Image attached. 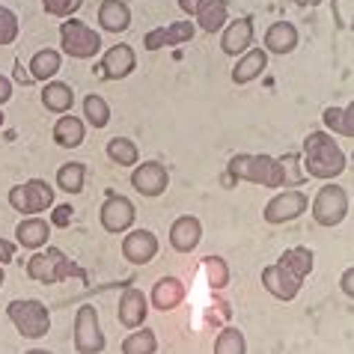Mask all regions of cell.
<instances>
[{
	"instance_id": "cell-1",
	"label": "cell",
	"mask_w": 354,
	"mask_h": 354,
	"mask_svg": "<svg viewBox=\"0 0 354 354\" xmlns=\"http://www.w3.org/2000/svg\"><path fill=\"white\" fill-rule=\"evenodd\" d=\"M301 167L313 179H337L346 170V152L339 149L330 131H310L304 137Z\"/></svg>"
},
{
	"instance_id": "cell-2",
	"label": "cell",
	"mask_w": 354,
	"mask_h": 354,
	"mask_svg": "<svg viewBox=\"0 0 354 354\" xmlns=\"http://www.w3.org/2000/svg\"><path fill=\"white\" fill-rule=\"evenodd\" d=\"M226 173L232 179H244L262 188H286V173H283V161L274 155H232L226 164Z\"/></svg>"
},
{
	"instance_id": "cell-3",
	"label": "cell",
	"mask_w": 354,
	"mask_h": 354,
	"mask_svg": "<svg viewBox=\"0 0 354 354\" xmlns=\"http://www.w3.org/2000/svg\"><path fill=\"white\" fill-rule=\"evenodd\" d=\"M6 319L12 322L18 337L24 339H42L51 330V313L36 298H15L6 304Z\"/></svg>"
},
{
	"instance_id": "cell-4",
	"label": "cell",
	"mask_w": 354,
	"mask_h": 354,
	"mask_svg": "<svg viewBox=\"0 0 354 354\" xmlns=\"http://www.w3.org/2000/svg\"><path fill=\"white\" fill-rule=\"evenodd\" d=\"M102 51V33H95L81 18H66L60 24V54L72 60H93Z\"/></svg>"
},
{
	"instance_id": "cell-5",
	"label": "cell",
	"mask_w": 354,
	"mask_h": 354,
	"mask_svg": "<svg viewBox=\"0 0 354 354\" xmlns=\"http://www.w3.org/2000/svg\"><path fill=\"white\" fill-rule=\"evenodd\" d=\"M310 212H313V221L319 226L333 230V226H339L348 218V191L337 182H324L316 191V196H313Z\"/></svg>"
},
{
	"instance_id": "cell-6",
	"label": "cell",
	"mask_w": 354,
	"mask_h": 354,
	"mask_svg": "<svg viewBox=\"0 0 354 354\" xmlns=\"http://www.w3.org/2000/svg\"><path fill=\"white\" fill-rule=\"evenodd\" d=\"M6 200H9V205H12L18 214H21V218L51 212V205H54V185L45 182V179H27L21 185H12Z\"/></svg>"
},
{
	"instance_id": "cell-7",
	"label": "cell",
	"mask_w": 354,
	"mask_h": 354,
	"mask_svg": "<svg viewBox=\"0 0 354 354\" xmlns=\"http://www.w3.org/2000/svg\"><path fill=\"white\" fill-rule=\"evenodd\" d=\"M107 337L98 324V310L93 304H81L75 313V351L77 354H102Z\"/></svg>"
},
{
	"instance_id": "cell-8",
	"label": "cell",
	"mask_w": 354,
	"mask_h": 354,
	"mask_svg": "<svg viewBox=\"0 0 354 354\" xmlns=\"http://www.w3.org/2000/svg\"><path fill=\"white\" fill-rule=\"evenodd\" d=\"M310 209V196L298 191V188H283L265 203L262 209V221L271 223V226H280V223H289V221H298L304 212Z\"/></svg>"
},
{
	"instance_id": "cell-9",
	"label": "cell",
	"mask_w": 354,
	"mask_h": 354,
	"mask_svg": "<svg viewBox=\"0 0 354 354\" xmlns=\"http://www.w3.org/2000/svg\"><path fill=\"white\" fill-rule=\"evenodd\" d=\"M68 274H77V268L63 257V250H57V248H48V253L36 250L33 257L27 259V277L36 283H45V286L68 277Z\"/></svg>"
},
{
	"instance_id": "cell-10",
	"label": "cell",
	"mask_w": 354,
	"mask_h": 354,
	"mask_svg": "<svg viewBox=\"0 0 354 354\" xmlns=\"http://www.w3.org/2000/svg\"><path fill=\"white\" fill-rule=\"evenodd\" d=\"M98 221H102L104 226V232H111V235H125L134 226L137 221V209H134V203L129 200V196H107V200L102 203V212H98Z\"/></svg>"
},
{
	"instance_id": "cell-11",
	"label": "cell",
	"mask_w": 354,
	"mask_h": 354,
	"mask_svg": "<svg viewBox=\"0 0 354 354\" xmlns=\"http://www.w3.org/2000/svg\"><path fill=\"white\" fill-rule=\"evenodd\" d=\"M158 250H161V244L152 230H129L122 239V259L129 265H137V268L155 262Z\"/></svg>"
},
{
	"instance_id": "cell-12",
	"label": "cell",
	"mask_w": 354,
	"mask_h": 354,
	"mask_svg": "<svg viewBox=\"0 0 354 354\" xmlns=\"http://www.w3.org/2000/svg\"><path fill=\"white\" fill-rule=\"evenodd\" d=\"M131 188L140 196L155 200V196L167 194V188H170V173H167V167L161 161H143L131 173Z\"/></svg>"
},
{
	"instance_id": "cell-13",
	"label": "cell",
	"mask_w": 354,
	"mask_h": 354,
	"mask_svg": "<svg viewBox=\"0 0 354 354\" xmlns=\"http://www.w3.org/2000/svg\"><path fill=\"white\" fill-rule=\"evenodd\" d=\"M253 39H257V33H253V15H241L223 27L221 51L226 57H235V60H239L241 54H248L253 48Z\"/></svg>"
},
{
	"instance_id": "cell-14",
	"label": "cell",
	"mask_w": 354,
	"mask_h": 354,
	"mask_svg": "<svg viewBox=\"0 0 354 354\" xmlns=\"http://www.w3.org/2000/svg\"><path fill=\"white\" fill-rule=\"evenodd\" d=\"M301 286H304V280H298L295 274H289L286 268H280L277 262L274 265H265L262 268V289L271 295V298H277V301H295L301 295Z\"/></svg>"
},
{
	"instance_id": "cell-15",
	"label": "cell",
	"mask_w": 354,
	"mask_h": 354,
	"mask_svg": "<svg viewBox=\"0 0 354 354\" xmlns=\"http://www.w3.org/2000/svg\"><path fill=\"white\" fill-rule=\"evenodd\" d=\"M146 316H149V295H143L140 289L129 286L120 295V307H116V319H120L122 328L137 330L143 328Z\"/></svg>"
},
{
	"instance_id": "cell-16",
	"label": "cell",
	"mask_w": 354,
	"mask_h": 354,
	"mask_svg": "<svg viewBox=\"0 0 354 354\" xmlns=\"http://www.w3.org/2000/svg\"><path fill=\"white\" fill-rule=\"evenodd\" d=\"M137 68V51L129 42H116L104 51L102 57V72L107 81H122Z\"/></svg>"
},
{
	"instance_id": "cell-17",
	"label": "cell",
	"mask_w": 354,
	"mask_h": 354,
	"mask_svg": "<svg viewBox=\"0 0 354 354\" xmlns=\"http://www.w3.org/2000/svg\"><path fill=\"white\" fill-rule=\"evenodd\" d=\"M170 248L176 253H191L200 248V241H203V223L200 218H194V214H179V218L173 221L170 226Z\"/></svg>"
},
{
	"instance_id": "cell-18",
	"label": "cell",
	"mask_w": 354,
	"mask_h": 354,
	"mask_svg": "<svg viewBox=\"0 0 354 354\" xmlns=\"http://www.w3.org/2000/svg\"><path fill=\"white\" fill-rule=\"evenodd\" d=\"M185 295H188L185 292V283L179 277H173V274H167V277L155 280V286L149 289V304L158 313H173L185 304Z\"/></svg>"
},
{
	"instance_id": "cell-19",
	"label": "cell",
	"mask_w": 354,
	"mask_h": 354,
	"mask_svg": "<svg viewBox=\"0 0 354 354\" xmlns=\"http://www.w3.org/2000/svg\"><path fill=\"white\" fill-rule=\"evenodd\" d=\"M298 42H301V33H298V27H295L292 21H274L262 36V48L268 54H274V57L292 54L295 48H298Z\"/></svg>"
},
{
	"instance_id": "cell-20",
	"label": "cell",
	"mask_w": 354,
	"mask_h": 354,
	"mask_svg": "<svg viewBox=\"0 0 354 354\" xmlns=\"http://www.w3.org/2000/svg\"><path fill=\"white\" fill-rule=\"evenodd\" d=\"M51 230L54 226L48 223L39 214H30V218H21V223L15 226V244H21L24 250H42L51 241Z\"/></svg>"
},
{
	"instance_id": "cell-21",
	"label": "cell",
	"mask_w": 354,
	"mask_h": 354,
	"mask_svg": "<svg viewBox=\"0 0 354 354\" xmlns=\"http://www.w3.org/2000/svg\"><path fill=\"white\" fill-rule=\"evenodd\" d=\"M268 60H271V54L265 51V48H250L248 54H241L239 60H235L232 66V84H253L259 75H265V68H268Z\"/></svg>"
},
{
	"instance_id": "cell-22",
	"label": "cell",
	"mask_w": 354,
	"mask_h": 354,
	"mask_svg": "<svg viewBox=\"0 0 354 354\" xmlns=\"http://www.w3.org/2000/svg\"><path fill=\"white\" fill-rule=\"evenodd\" d=\"M95 18L104 33H125L131 27V6L125 0H102Z\"/></svg>"
},
{
	"instance_id": "cell-23",
	"label": "cell",
	"mask_w": 354,
	"mask_h": 354,
	"mask_svg": "<svg viewBox=\"0 0 354 354\" xmlns=\"http://www.w3.org/2000/svg\"><path fill=\"white\" fill-rule=\"evenodd\" d=\"M226 21H230V6H226V0H203L200 9H196L194 15V24L196 30L203 33H221Z\"/></svg>"
},
{
	"instance_id": "cell-24",
	"label": "cell",
	"mask_w": 354,
	"mask_h": 354,
	"mask_svg": "<svg viewBox=\"0 0 354 354\" xmlns=\"http://www.w3.org/2000/svg\"><path fill=\"white\" fill-rule=\"evenodd\" d=\"M86 137V122L75 113H63L60 120L54 122V143L63 146V149H77Z\"/></svg>"
},
{
	"instance_id": "cell-25",
	"label": "cell",
	"mask_w": 354,
	"mask_h": 354,
	"mask_svg": "<svg viewBox=\"0 0 354 354\" xmlns=\"http://www.w3.org/2000/svg\"><path fill=\"white\" fill-rule=\"evenodd\" d=\"M42 104H45L48 113H57V116L72 113V107H75V90L66 81H48L42 86Z\"/></svg>"
},
{
	"instance_id": "cell-26",
	"label": "cell",
	"mask_w": 354,
	"mask_h": 354,
	"mask_svg": "<svg viewBox=\"0 0 354 354\" xmlns=\"http://www.w3.org/2000/svg\"><path fill=\"white\" fill-rule=\"evenodd\" d=\"M277 265L280 268H286L289 274H295L298 280H307L313 274V268H316V253H313L310 248H304V244H298V248L283 250Z\"/></svg>"
},
{
	"instance_id": "cell-27",
	"label": "cell",
	"mask_w": 354,
	"mask_h": 354,
	"mask_svg": "<svg viewBox=\"0 0 354 354\" xmlns=\"http://www.w3.org/2000/svg\"><path fill=\"white\" fill-rule=\"evenodd\" d=\"M60 66H63V54L54 51V48H42V51H36L30 57V77L36 84H48L57 77Z\"/></svg>"
},
{
	"instance_id": "cell-28",
	"label": "cell",
	"mask_w": 354,
	"mask_h": 354,
	"mask_svg": "<svg viewBox=\"0 0 354 354\" xmlns=\"http://www.w3.org/2000/svg\"><path fill=\"white\" fill-rule=\"evenodd\" d=\"M54 179H57V188L63 194L77 196L86 185V164L84 161H66V164H60V170H57Z\"/></svg>"
},
{
	"instance_id": "cell-29",
	"label": "cell",
	"mask_w": 354,
	"mask_h": 354,
	"mask_svg": "<svg viewBox=\"0 0 354 354\" xmlns=\"http://www.w3.org/2000/svg\"><path fill=\"white\" fill-rule=\"evenodd\" d=\"M324 129L342 137H354V102H348L346 107H324L322 113Z\"/></svg>"
},
{
	"instance_id": "cell-30",
	"label": "cell",
	"mask_w": 354,
	"mask_h": 354,
	"mask_svg": "<svg viewBox=\"0 0 354 354\" xmlns=\"http://www.w3.org/2000/svg\"><path fill=\"white\" fill-rule=\"evenodd\" d=\"M81 120L86 125H93L95 131L107 129V125H111V104H107V98L98 95V93L84 95V116H81Z\"/></svg>"
},
{
	"instance_id": "cell-31",
	"label": "cell",
	"mask_w": 354,
	"mask_h": 354,
	"mask_svg": "<svg viewBox=\"0 0 354 354\" xmlns=\"http://www.w3.org/2000/svg\"><path fill=\"white\" fill-rule=\"evenodd\" d=\"M107 158L120 167H137L140 164V149L131 137H111L107 140Z\"/></svg>"
},
{
	"instance_id": "cell-32",
	"label": "cell",
	"mask_w": 354,
	"mask_h": 354,
	"mask_svg": "<svg viewBox=\"0 0 354 354\" xmlns=\"http://www.w3.org/2000/svg\"><path fill=\"white\" fill-rule=\"evenodd\" d=\"M122 354H155L158 351V337H155V330L152 328H137V330H131L129 337L122 339V348H120Z\"/></svg>"
},
{
	"instance_id": "cell-33",
	"label": "cell",
	"mask_w": 354,
	"mask_h": 354,
	"mask_svg": "<svg viewBox=\"0 0 354 354\" xmlns=\"http://www.w3.org/2000/svg\"><path fill=\"white\" fill-rule=\"evenodd\" d=\"M214 354H248V337L241 328H223L214 337Z\"/></svg>"
},
{
	"instance_id": "cell-34",
	"label": "cell",
	"mask_w": 354,
	"mask_h": 354,
	"mask_svg": "<svg viewBox=\"0 0 354 354\" xmlns=\"http://www.w3.org/2000/svg\"><path fill=\"white\" fill-rule=\"evenodd\" d=\"M203 271H205V280L214 292H221L230 286V265H226L223 257H205L203 259Z\"/></svg>"
},
{
	"instance_id": "cell-35",
	"label": "cell",
	"mask_w": 354,
	"mask_h": 354,
	"mask_svg": "<svg viewBox=\"0 0 354 354\" xmlns=\"http://www.w3.org/2000/svg\"><path fill=\"white\" fill-rule=\"evenodd\" d=\"M194 36H196V24L191 21V18H179V21L167 24V48L185 45V42H191Z\"/></svg>"
},
{
	"instance_id": "cell-36",
	"label": "cell",
	"mask_w": 354,
	"mask_h": 354,
	"mask_svg": "<svg viewBox=\"0 0 354 354\" xmlns=\"http://www.w3.org/2000/svg\"><path fill=\"white\" fill-rule=\"evenodd\" d=\"M18 33H21V24H18V15L12 12L9 6L0 3V48H6V45H12Z\"/></svg>"
},
{
	"instance_id": "cell-37",
	"label": "cell",
	"mask_w": 354,
	"mask_h": 354,
	"mask_svg": "<svg viewBox=\"0 0 354 354\" xmlns=\"http://www.w3.org/2000/svg\"><path fill=\"white\" fill-rule=\"evenodd\" d=\"M283 161V173H286V188H292V185H304L307 182V173H304L301 167V152H289Z\"/></svg>"
},
{
	"instance_id": "cell-38",
	"label": "cell",
	"mask_w": 354,
	"mask_h": 354,
	"mask_svg": "<svg viewBox=\"0 0 354 354\" xmlns=\"http://www.w3.org/2000/svg\"><path fill=\"white\" fill-rule=\"evenodd\" d=\"M84 0H42V9L48 15H54V18H75V12L81 9Z\"/></svg>"
},
{
	"instance_id": "cell-39",
	"label": "cell",
	"mask_w": 354,
	"mask_h": 354,
	"mask_svg": "<svg viewBox=\"0 0 354 354\" xmlns=\"http://www.w3.org/2000/svg\"><path fill=\"white\" fill-rule=\"evenodd\" d=\"M75 218V209H72V203H60V205H51V214H48V223L57 226V230H66L68 223H72Z\"/></svg>"
},
{
	"instance_id": "cell-40",
	"label": "cell",
	"mask_w": 354,
	"mask_h": 354,
	"mask_svg": "<svg viewBox=\"0 0 354 354\" xmlns=\"http://www.w3.org/2000/svg\"><path fill=\"white\" fill-rule=\"evenodd\" d=\"M143 48L149 54L155 51H161V48H167V27H155V30H149L143 36Z\"/></svg>"
},
{
	"instance_id": "cell-41",
	"label": "cell",
	"mask_w": 354,
	"mask_h": 354,
	"mask_svg": "<svg viewBox=\"0 0 354 354\" xmlns=\"http://www.w3.org/2000/svg\"><path fill=\"white\" fill-rule=\"evenodd\" d=\"M339 289H342V295H346V298H351V301H354V265H351V268L342 271V277H339Z\"/></svg>"
},
{
	"instance_id": "cell-42",
	"label": "cell",
	"mask_w": 354,
	"mask_h": 354,
	"mask_svg": "<svg viewBox=\"0 0 354 354\" xmlns=\"http://www.w3.org/2000/svg\"><path fill=\"white\" fill-rule=\"evenodd\" d=\"M12 77H15L12 84H21V86H33V84H36L33 77H30V72H24V63H15V68H12Z\"/></svg>"
},
{
	"instance_id": "cell-43",
	"label": "cell",
	"mask_w": 354,
	"mask_h": 354,
	"mask_svg": "<svg viewBox=\"0 0 354 354\" xmlns=\"http://www.w3.org/2000/svg\"><path fill=\"white\" fill-rule=\"evenodd\" d=\"M12 259H15V244L6 241V239H0V265H9Z\"/></svg>"
},
{
	"instance_id": "cell-44",
	"label": "cell",
	"mask_w": 354,
	"mask_h": 354,
	"mask_svg": "<svg viewBox=\"0 0 354 354\" xmlns=\"http://www.w3.org/2000/svg\"><path fill=\"white\" fill-rule=\"evenodd\" d=\"M12 98V77L0 75V104H6Z\"/></svg>"
},
{
	"instance_id": "cell-45",
	"label": "cell",
	"mask_w": 354,
	"mask_h": 354,
	"mask_svg": "<svg viewBox=\"0 0 354 354\" xmlns=\"http://www.w3.org/2000/svg\"><path fill=\"white\" fill-rule=\"evenodd\" d=\"M200 3H203V0H179V9H182V12H188V15H196Z\"/></svg>"
},
{
	"instance_id": "cell-46",
	"label": "cell",
	"mask_w": 354,
	"mask_h": 354,
	"mask_svg": "<svg viewBox=\"0 0 354 354\" xmlns=\"http://www.w3.org/2000/svg\"><path fill=\"white\" fill-rule=\"evenodd\" d=\"M24 354H54V351H45V348H27Z\"/></svg>"
},
{
	"instance_id": "cell-47",
	"label": "cell",
	"mask_w": 354,
	"mask_h": 354,
	"mask_svg": "<svg viewBox=\"0 0 354 354\" xmlns=\"http://www.w3.org/2000/svg\"><path fill=\"white\" fill-rule=\"evenodd\" d=\"M3 283H6V271H3V265H0V289H3Z\"/></svg>"
},
{
	"instance_id": "cell-48",
	"label": "cell",
	"mask_w": 354,
	"mask_h": 354,
	"mask_svg": "<svg viewBox=\"0 0 354 354\" xmlns=\"http://www.w3.org/2000/svg\"><path fill=\"white\" fill-rule=\"evenodd\" d=\"M0 125H3V111H0Z\"/></svg>"
},
{
	"instance_id": "cell-49",
	"label": "cell",
	"mask_w": 354,
	"mask_h": 354,
	"mask_svg": "<svg viewBox=\"0 0 354 354\" xmlns=\"http://www.w3.org/2000/svg\"><path fill=\"white\" fill-rule=\"evenodd\" d=\"M351 167H354V152H351Z\"/></svg>"
}]
</instances>
